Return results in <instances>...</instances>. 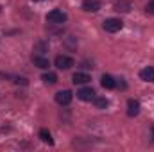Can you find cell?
Wrapping results in <instances>:
<instances>
[{
    "instance_id": "cell-1",
    "label": "cell",
    "mask_w": 154,
    "mask_h": 152,
    "mask_svg": "<svg viewBox=\"0 0 154 152\" xmlns=\"http://www.w3.org/2000/svg\"><path fill=\"white\" fill-rule=\"evenodd\" d=\"M122 27H124V22L118 18H106L104 20V31H108V32H118Z\"/></svg>"
},
{
    "instance_id": "cell-2",
    "label": "cell",
    "mask_w": 154,
    "mask_h": 152,
    "mask_svg": "<svg viewBox=\"0 0 154 152\" xmlns=\"http://www.w3.org/2000/svg\"><path fill=\"white\" fill-rule=\"evenodd\" d=\"M66 18H68L66 13H63L61 9H54V11H50V13L47 14V20L52 22V23H65Z\"/></svg>"
},
{
    "instance_id": "cell-3",
    "label": "cell",
    "mask_w": 154,
    "mask_h": 152,
    "mask_svg": "<svg viewBox=\"0 0 154 152\" xmlns=\"http://www.w3.org/2000/svg\"><path fill=\"white\" fill-rule=\"evenodd\" d=\"M54 63H56V66H57L59 70H68V68L74 66V59L68 57V56H57Z\"/></svg>"
},
{
    "instance_id": "cell-4",
    "label": "cell",
    "mask_w": 154,
    "mask_h": 152,
    "mask_svg": "<svg viewBox=\"0 0 154 152\" xmlns=\"http://www.w3.org/2000/svg\"><path fill=\"white\" fill-rule=\"evenodd\" d=\"M56 102L61 106H68L72 102V91L70 90H61L56 93Z\"/></svg>"
},
{
    "instance_id": "cell-5",
    "label": "cell",
    "mask_w": 154,
    "mask_h": 152,
    "mask_svg": "<svg viewBox=\"0 0 154 152\" xmlns=\"http://www.w3.org/2000/svg\"><path fill=\"white\" fill-rule=\"evenodd\" d=\"M77 99H81V100H93L95 99V91L91 90V88H81L79 91H77Z\"/></svg>"
},
{
    "instance_id": "cell-6",
    "label": "cell",
    "mask_w": 154,
    "mask_h": 152,
    "mask_svg": "<svg viewBox=\"0 0 154 152\" xmlns=\"http://www.w3.org/2000/svg\"><path fill=\"white\" fill-rule=\"evenodd\" d=\"M82 9L88 11V13H95L100 9V2L99 0H84L82 2Z\"/></svg>"
},
{
    "instance_id": "cell-7",
    "label": "cell",
    "mask_w": 154,
    "mask_h": 152,
    "mask_svg": "<svg viewBox=\"0 0 154 152\" xmlns=\"http://www.w3.org/2000/svg\"><path fill=\"white\" fill-rule=\"evenodd\" d=\"M140 79L145 82H154V68L152 66H145L143 70H140Z\"/></svg>"
},
{
    "instance_id": "cell-8",
    "label": "cell",
    "mask_w": 154,
    "mask_h": 152,
    "mask_svg": "<svg viewBox=\"0 0 154 152\" xmlns=\"http://www.w3.org/2000/svg\"><path fill=\"white\" fill-rule=\"evenodd\" d=\"M138 113H140V102L134 100V99H131V100L127 102V114H129V116H136Z\"/></svg>"
},
{
    "instance_id": "cell-9",
    "label": "cell",
    "mask_w": 154,
    "mask_h": 152,
    "mask_svg": "<svg viewBox=\"0 0 154 152\" xmlns=\"http://www.w3.org/2000/svg\"><path fill=\"white\" fill-rule=\"evenodd\" d=\"M32 63H34V66H38V68H41V70H47V68L50 66L48 59L43 57V56H32Z\"/></svg>"
},
{
    "instance_id": "cell-10",
    "label": "cell",
    "mask_w": 154,
    "mask_h": 152,
    "mask_svg": "<svg viewBox=\"0 0 154 152\" xmlns=\"http://www.w3.org/2000/svg\"><path fill=\"white\" fill-rule=\"evenodd\" d=\"M100 84H102V88H106V90H113L116 86V82H115V79L111 75H108V74H104L102 75V79H100Z\"/></svg>"
},
{
    "instance_id": "cell-11",
    "label": "cell",
    "mask_w": 154,
    "mask_h": 152,
    "mask_svg": "<svg viewBox=\"0 0 154 152\" xmlns=\"http://www.w3.org/2000/svg\"><path fill=\"white\" fill-rule=\"evenodd\" d=\"M72 81H74V84H88V82L91 81V77L88 75V74H81V72H77V74H74Z\"/></svg>"
},
{
    "instance_id": "cell-12",
    "label": "cell",
    "mask_w": 154,
    "mask_h": 152,
    "mask_svg": "<svg viewBox=\"0 0 154 152\" xmlns=\"http://www.w3.org/2000/svg\"><path fill=\"white\" fill-rule=\"evenodd\" d=\"M41 81H43L45 84H56V82H57V75H56L54 72H47V74L41 75Z\"/></svg>"
},
{
    "instance_id": "cell-13",
    "label": "cell",
    "mask_w": 154,
    "mask_h": 152,
    "mask_svg": "<svg viewBox=\"0 0 154 152\" xmlns=\"http://www.w3.org/2000/svg\"><path fill=\"white\" fill-rule=\"evenodd\" d=\"M131 9V2L129 0H120L115 4V11H122V13H127Z\"/></svg>"
},
{
    "instance_id": "cell-14",
    "label": "cell",
    "mask_w": 154,
    "mask_h": 152,
    "mask_svg": "<svg viewBox=\"0 0 154 152\" xmlns=\"http://www.w3.org/2000/svg\"><path fill=\"white\" fill-rule=\"evenodd\" d=\"M39 138H41V141H45V143H48V145L54 143V140H52V136H50V132H48L47 129H41V131H39Z\"/></svg>"
},
{
    "instance_id": "cell-15",
    "label": "cell",
    "mask_w": 154,
    "mask_h": 152,
    "mask_svg": "<svg viewBox=\"0 0 154 152\" xmlns=\"http://www.w3.org/2000/svg\"><path fill=\"white\" fill-rule=\"evenodd\" d=\"M93 102H95V106H97V108H100V109H102V108H108V104H109V100H108V99H104V97H95V99H93Z\"/></svg>"
},
{
    "instance_id": "cell-16",
    "label": "cell",
    "mask_w": 154,
    "mask_h": 152,
    "mask_svg": "<svg viewBox=\"0 0 154 152\" xmlns=\"http://www.w3.org/2000/svg\"><path fill=\"white\" fill-rule=\"evenodd\" d=\"M145 11H147L149 14H154V0H151V2L145 5Z\"/></svg>"
},
{
    "instance_id": "cell-17",
    "label": "cell",
    "mask_w": 154,
    "mask_h": 152,
    "mask_svg": "<svg viewBox=\"0 0 154 152\" xmlns=\"http://www.w3.org/2000/svg\"><path fill=\"white\" fill-rule=\"evenodd\" d=\"M152 138H154V127H152Z\"/></svg>"
},
{
    "instance_id": "cell-18",
    "label": "cell",
    "mask_w": 154,
    "mask_h": 152,
    "mask_svg": "<svg viewBox=\"0 0 154 152\" xmlns=\"http://www.w3.org/2000/svg\"><path fill=\"white\" fill-rule=\"evenodd\" d=\"M38 2H41V0H38Z\"/></svg>"
},
{
    "instance_id": "cell-19",
    "label": "cell",
    "mask_w": 154,
    "mask_h": 152,
    "mask_svg": "<svg viewBox=\"0 0 154 152\" xmlns=\"http://www.w3.org/2000/svg\"><path fill=\"white\" fill-rule=\"evenodd\" d=\"M0 9H2V7H0Z\"/></svg>"
}]
</instances>
